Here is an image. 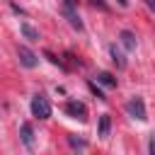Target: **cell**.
Wrapping results in <instances>:
<instances>
[{"mask_svg":"<svg viewBox=\"0 0 155 155\" xmlns=\"http://www.w3.org/2000/svg\"><path fill=\"white\" fill-rule=\"evenodd\" d=\"M97 82H102V85H107V87H116V78H114L111 73H107V70H102V73L97 75Z\"/></svg>","mask_w":155,"mask_h":155,"instance_id":"10","label":"cell"},{"mask_svg":"<svg viewBox=\"0 0 155 155\" xmlns=\"http://www.w3.org/2000/svg\"><path fill=\"white\" fill-rule=\"evenodd\" d=\"M44 56H46V58H48V61H51V63H53V65H58V68H65V63H63V61H61V58H56V56H53V53H51V51H46V53H44Z\"/></svg>","mask_w":155,"mask_h":155,"instance_id":"13","label":"cell"},{"mask_svg":"<svg viewBox=\"0 0 155 155\" xmlns=\"http://www.w3.org/2000/svg\"><path fill=\"white\" fill-rule=\"evenodd\" d=\"M17 56H19V63L24 68H36V63H39L36 53L31 48H27V46H17Z\"/></svg>","mask_w":155,"mask_h":155,"instance_id":"4","label":"cell"},{"mask_svg":"<svg viewBox=\"0 0 155 155\" xmlns=\"http://www.w3.org/2000/svg\"><path fill=\"white\" fill-rule=\"evenodd\" d=\"M126 111H128V116H133V119H138V121H145V119H148L143 97H131V99L126 102Z\"/></svg>","mask_w":155,"mask_h":155,"instance_id":"1","label":"cell"},{"mask_svg":"<svg viewBox=\"0 0 155 155\" xmlns=\"http://www.w3.org/2000/svg\"><path fill=\"white\" fill-rule=\"evenodd\" d=\"M68 143H70L73 148H80V150H82V148H87V143H85L82 138H75V136H68Z\"/></svg>","mask_w":155,"mask_h":155,"instance_id":"12","label":"cell"},{"mask_svg":"<svg viewBox=\"0 0 155 155\" xmlns=\"http://www.w3.org/2000/svg\"><path fill=\"white\" fill-rule=\"evenodd\" d=\"M19 29H22V34H24V36H27L29 41H39V31H36V29H34L31 24L22 22V24H19Z\"/></svg>","mask_w":155,"mask_h":155,"instance_id":"9","label":"cell"},{"mask_svg":"<svg viewBox=\"0 0 155 155\" xmlns=\"http://www.w3.org/2000/svg\"><path fill=\"white\" fill-rule=\"evenodd\" d=\"M87 2H90V5H94V7H99V10H104V12L109 10V5H107L104 0H87Z\"/></svg>","mask_w":155,"mask_h":155,"instance_id":"14","label":"cell"},{"mask_svg":"<svg viewBox=\"0 0 155 155\" xmlns=\"http://www.w3.org/2000/svg\"><path fill=\"white\" fill-rule=\"evenodd\" d=\"M148 150H150V153H153V155H155V136H153V138H150V145H148Z\"/></svg>","mask_w":155,"mask_h":155,"instance_id":"16","label":"cell"},{"mask_svg":"<svg viewBox=\"0 0 155 155\" xmlns=\"http://www.w3.org/2000/svg\"><path fill=\"white\" fill-rule=\"evenodd\" d=\"M65 114L73 116V119L85 121V119H87V107H85L82 102H78V99H68V102H65Z\"/></svg>","mask_w":155,"mask_h":155,"instance_id":"3","label":"cell"},{"mask_svg":"<svg viewBox=\"0 0 155 155\" xmlns=\"http://www.w3.org/2000/svg\"><path fill=\"white\" fill-rule=\"evenodd\" d=\"M109 128H111V119H109V114H102L99 116V138H107Z\"/></svg>","mask_w":155,"mask_h":155,"instance_id":"8","label":"cell"},{"mask_svg":"<svg viewBox=\"0 0 155 155\" xmlns=\"http://www.w3.org/2000/svg\"><path fill=\"white\" fill-rule=\"evenodd\" d=\"M90 90H92V92L97 94V99H107V97H104V92H102V90H99V87H97L94 82H90Z\"/></svg>","mask_w":155,"mask_h":155,"instance_id":"15","label":"cell"},{"mask_svg":"<svg viewBox=\"0 0 155 155\" xmlns=\"http://www.w3.org/2000/svg\"><path fill=\"white\" fill-rule=\"evenodd\" d=\"M63 15H65V19L70 22V27H73V29L82 31V22H80V17H78V12H75V7H73V5H63Z\"/></svg>","mask_w":155,"mask_h":155,"instance_id":"5","label":"cell"},{"mask_svg":"<svg viewBox=\"0 0 155 155\" xmlns=\"http://www.w3.org/2000/svg\"><path fill=\"white\" fill-rule=\"evenodd\" d=\"M116 2H119L121 7H128V0H116Z\"/></svg>","mask_w":155,"mask_h":155,"instance_id":"19","label":"cell"},{"mask_svg":"<svg viewBox=\"0 0 155 155\" xmlns=\"http://www.w3.org/2000/svg\"><path fill=\"white\" fill-rule=\"evenodd\" d=\"M63 5H73V7H75L78 2H75V0H63Z\"/></svg>","mask_w":155,"mask_h":155,"instance_id":"18","label":"cell"},{"mask_svg":"<svg viewBox=\"0 0 155 155\" xmlns=\"http://www.w3.org/2000/svg\"><path fill=\"white\" fill-rule=\"evenodd\" d=\"M109 53H111V61H114L119 68H126V58H124V53H121L116 46H111V48H109Z\"/></svg>","mask_w":155,"mask_h":155,"instance_id":"11","label":"cell"},{"mask_svg":"<svg viewBox=\"0 0 155 155\" xmlns=\"http://www.w3.org/2000/svg\"><path fill=\"white\" fill-rule=\"evenodd\" d=\"M22 143L27 145V148H31L34 145V131H31V124H22Z\"/></svg>","mask_w":155,"mask_h":155,"instance_id":"7","label":"cell"},{"mask_svg":"<svg viewBox=\"0 0 155 155\" xmlns=\"http://www.w3.org/2000/svg\"><path fill=\"white\" fill-rule=\"evenodd\" d=\"M119 39H121V44H124V48H128V51H133V48H136V34H133L131 29H121V34H119Z\"/></svg>","mask_w":155,"mask_h":155,"instance_id":"6","label":"cell"},{"mask_svg":"<svg viewBox=\"0 0 155 155\" xmlns=\"http://www.w3.org/2000/svg\"><path fill=\"white\" fill-rule=\"evenodd\" d=\"M145 5H148V7L153 10V12H155V0H145Z\"/></svg>","mask_w":155,"mask_h":155,"instance_id":"17","label":"cell"},{"mask_svg":"<svg viewBox=\"0 0 155 155\" xmlns=\"http://www.w3.org/2000/svg\"><path fill=\"white\" fill-rule=\"evenodd\" d=\"M31 114H34L36 119H48V116H51V104H48V99H46L44 94H36V97L31 99Z\"/></svg>","mask_w":155,"mask_h":155,"instance_id":"2","label":"cell"}]
</instances>
